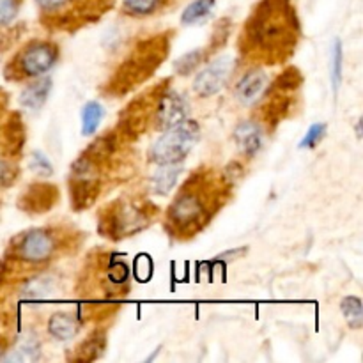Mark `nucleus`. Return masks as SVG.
Returning <instances> with one entry per match:
<instances>
[{
  "instance_id": "obj_1",
  "label": "nucleus",
  "mask_w": 363,
  "mask_h": 363,
  "mask_svg": "<svg viewBox=\"0 0 363 363\" xmlns=\"http://www.w3.org/2000/svg\"><path fill=\"white\" fill-rule=\"evenodd\" d=\"M298 20L289 0H262L243 30V52L282 60L298 41Z\"/></svg>"
},
{
  "instance_id": "obj_2",
  "label": "nucleus",
  "mask_w": 363,
  "mask_h": 363,
  "mask_svg": "<svg viewBox=\"0 0 363 363\" xmlns=\"http://www.w3.org/2000/svg\"><path fill=\"white\" fill-rule=\"evenodd\" d=\"M206 181L208 179L191 177L170 204L167 223L170 233L177 238L194 236L211 218L213 201H209V194L204 190Z\"/></svg>"
},
{
  "instance_id": "obj_3",
  "label": "nucleus",
  "mask_w": 363,
  "mask_h": 363,
  "mask_svg": "<svg viewBox=\"0 0 363 363\" xmlns=\"http://www.w3.org/2000/svg\"><path fill=\"white\" fill-rule=\"evenodd\" d=\"M167 53H169V43L163 35L142 43L138 50H135L133 55L121 66L116 77L112 78L113 91L124 92L144 80L147 74H151L158 67V64L165 59Z\"/></svg>"
},
{
  "instance_id": "obj_4",
  "label": "nucleus",
  "mask_w": 363,
  "mask_h": 363,
  "mask_svg": "<svg viewBox=\"0 0 363 363\" xmlns=\"http://www.w3.org/2000/svg\"><path fill=\"white\" fill-rule=\"evenodd\" d=\"M201 138V128L197 121L184 119L176 126L163 130L162 137L155 140L149 149V160L156 165L181 163Z\"/></svg>"
},
{
  "instance_id": "obj_5",
  "label": "nucleus",
  "mask_w": 363,
  "mask_h": 363,
  "mask_svg": "<svg viewBox=\"0 0 363 363\" xmlns=\"http://www.w3.org/2000/svg\"><path fill=\"white\" fill-rule=\"evenodd\" d=\"M149 206H140L137 202H121L112 206L106 211V218L101 220V230H105L106 238L123 240L140 233L149 223Z\"/></svg>"
},
{
  "instance_id": "obj_6",
  "label": "nucleus",
  "mask_w": 363,
  "mask_h": 363,
  "mask_svg": "<svg viewBox=\"0 0 363 363\" xmlns=\"http://www.w3.org/2000/svg\"><path fill=\"white\" fill-rule=\"evenodd\" d=\"M71 202L74 209H85L99 194V163L84 152L71 167L69 176Z\"/></svg>"
},
{
  "instance_id": "obj_7",
  "label": "nucleus",
  "mask_w": 363,
  "mask_h": 363,
  "mask_svg": "<svg viewBox=\"0 0 363 363\" xmlns=\"http://www.w3.org/2000/svg\"><path fill=\"white\" fill-rule=\"evenodd\" d=\"M59 59V48L52 41H30L14 59L18 77L38 78L48 73Z\"/></svg>"
},
{
  "instance_id": "obj_8",
  "label": "nucleus",
  "mask_w": 363,
  "mask_h": 363,
  "mask_svg": "<svg viewBox=\"0 0 363 363\" xmlns=\"http://www.w3.org/2000/svg\"><path fill=\"white\" fill-rule=\"evenodd\" d=\"M57 250L55 236L48 229H34L18 240L14 254L27 264H43L50 261Z\"/></svg>"
},
{
  "instance_id": "obj_9",
  "label": "nucleus",
  "mask_w": 363,
  "mask_h": 363,
  "mask_svg": "<svg viewBox=\"0 0 363 363\" xmlns=\"http://www.w3.org/2000/svg\"><path fill=\"white\" fill-rule=\"evenodd\" d=\"M234 59L230 55H223L209 62L201 73L195 77L194 80V91L195 94L201 98H211V96L218 94L225 84L229 82L230 74H233Z\"/></svg>"
},
{
  "instance_id": "obj_10",
  "label": "nucleus",
  "mask_w": 363,
  "mask_h": 363,
  "mask_svg": "<svg viewBox=\"0 0 363 363\" xmlns=\"http://www.w3.org/2000/svg\"><path fill=\"white\" fill-rule=\"evenodd\" d=\"M188 117V101L176 91H163L152 101V119L158 130H169Z\"/></svg>"
},
{
  "instance_id": "obj_11",
  "label": "nucleus",
  "mask_w": 363,
  "mask_h": 363,
  "mask_svg": "<svg viewBox=\"0 0 363 363\" xmlns=\"http://www.w3.org/2000/svg\"><path fill=\"white\" fill-rule=\"evenodd\" d=\"M234 142L241 155L247 158H255L264 147V131L261 124L254 121H243L234 130Z\"/></svg>"
},
{
  "instance_id": "obj_12",
  "label": "nucleus",
  "mask_w": 363,
  "mask_h": 363,
  "mask_svg": "<svg viewBox=\"0 0 363 363\" xmlns=\"http://www.w3.org/2000/svg\"><path fill=\"white\" fill-rule=\"evenodd\" d=\"M266 85H268V74H266V71L261 69V67H254V69H248L240 78V82L236 84V89H234V94H236V98L243 105H250L255 99L261 98Z\"/></svg>"
},
{
  "instance_id": "obj_13",
  "label": "nucleus",
  "mask_w": 363,
  "mask_h": 363,
  "mask_svg": "<svg viewBox=\"0 0 363 363\" xmlns=\"http://www.w3.org/2000/svg\"><path fill=\"white\" fill-rule=\"evenodd\" d=\"M52 78L50 77H38L27 85V87L21 91L20 96V103L21 106L28 110H38L45 105V101L48 99L50 92H52Z\"/></svg>"
},
{
  "instance_id": "obj_14",
  "label": "nucleus",
  "mask_w": 363,
  "mask_h": 363,
  "mask_svg": "<svg viewBox=\"0 0 363 363\" xmlns=\"http://www.w3.org/2000/svg\"><path fill=\"white\" fill-rule=\"evenodd\" d=\"M80 330L77 318L67 312H55L48 319V333L59 342H67L73 339Z\"/></svg>"
},
{
  "instance_id": "obj_15",
  "label": "nucleus",
  "mask_w": 363,
  "mask_h": 363,
  "mask_svg": "<svg viewBox=\"0 0 363 363\" xmlns=\"http://www.w3.org/2000/svg\"><path fill=\"white\" fill-rule=\"evenodd\" d=\"M160 169L151 177V191L156 195H167L179 179L183 167L181 163H169V165H158Z\"/></svg>"
},
{
  "instance_id": "obj_16",
  "label": "nucleus",
  "mask_w": 363,
  "mask_h": 363,
  "mask_svg": "<svg viewBox=\"0 0 363 363\" xmlns=\"http://www.w3.org/2000/svg\"><path fill=\"white\" fill-rule=\"evenodd\" d=\"M216 6V0H194L188 4L186 9L181 14V23L183 25H201L213 14Z\"/></svg>"
},
{
  "instance_id": "obj_17",
  "label": "nucleus",
  "mask_w": 363,
  "mask_h": 363,
  "mask_svg": "<svg viewBox=\"0 0 363 363\" xmlns=\"http://www.w3.org/2000/svg\"><path fill=\"white\" fill-rule=\"evenodd\" d=\"M106 347V339L103 332H94L77 347V360L92 362L103 354Z\"/></svg>"
},
{
  "instance_id": "obj_18",
  "label": "nucleus",
  "mask_w": 363,
  "mask_h": 363,
  "mask_svg": "<svg viewBox=\"0 0 363 363\" xmlns=\"http://www.w3.org/2000/svg\"><path fill=\"white\" fill-rule=\"evenodd\" d=\"M28 204H30V211H46L50 204H53L57 197V190L50 184H34L28 190Z\"/></svg>"
},
{
  "instance_id": "obj_19",
  "label": "nucleus",
  "mask_w": 363,
  "mask_h": 363,
  "mask_svg": "<svg viewBox=\"0 0 363 363\" xmlns=\"http://www.w3.org/2000/svg\"><path fill=\"white\" fill-rule=\"evenodd\" d=\"M103 116H105V108H103L101 103H85L84 108H82V135H85V137L94 135L99 128V123L103 121Z\"/></svg>"
},
{
  "instance_id": "obj_20",
  "label": "nucleus",
  "mask_w": 363,
  "mask_h": 363,
  "mask_svg": "<svg viewBox=\"0 0 363 363\" xmlns=\"http://www.w3.org/2000/svg\"><path fill=\"white\" fill-rule=\"evenodd\" d=\"M39 358V342L34 337H25L16 344L11 353L2 357V360L9 362H34Z\"/></svg>"
},
{
  "instance_id": "obj_21",
  "label": "nucleus",
  "mask_w": 363,
  "mask_h": 363,
  "mask_svg": "<svg viewBox=\"0 0 363 363\" xmlns=\"http://www.w3.org/2000/svg\"><path fill=\"white\" fill-rule=\"evenodd\" d=\"M342 62H344V50L340 39H333L332 50H330V78H332L333 92H339L340 84H342Z\"/></svg>"
},
{
  "instance_id": "obj_22",
  "label": "nucleus",
  "mask_w": 363,
  "mask_h": 363,
  "mask_svg": "<svg viewBox=\"0 0 363 363\" xmlns=\"http://www.w3.org/2000/svg\"><path fill=\"white\" fill-rule=\"evenodd\" d=\"M340 312L347 321V326L353 330H360L363 326V307L358 296H346L340 301Z\"/></svg>"
},
{
  "instance_id": "obj_23",
  "label": "nucleus",
  "mask_w": 363,
  "mask_h": 363,
  "mask_svg": "<svg viewBox=\"0 0 363 363\" xmlns=\"http://www.w3.org/2000/svg\"><path fill=\"white\" fill-rule=\"evenodd\" d=\"M163 0H123V11L130 16H149L155 13Z\"/></svg>"
},
{
  "instance_id": "obj_24",
  "label": "nucleus",
  "mask_w": 363,
  "mask_h": 363,
  "mask_svg": "<svg viewBox=\"0 0 363 363\" xmlns=\"http://www.w3.org/2000/svg\"><path fill=\"white\" fill-rule=\"evenodd\" d=\"M204 59H206V50H202V48L191 50V52L184 53L181 59L176 60V73L186 77V74L194 73V71L201 66L202 60Z\"/></svg>"
},
{
  "instance_id": "obj_25",
  "label": "nucleus",
  "mask_w": 363,
  "mask_h": 363,
  "mask_svg": "<svg viewBox=\"0 0 363 363\" xmlns=\"http://www.w3.org/2000/svg\"><path fill=\"white\" fill-rule=\"evenodd\" d=\"M53 291V282L48 277H41V279H34L27 284L25 287V296L27 298H45Z\"/></svg>"
},
{
  "instance_id": "obj_26",
  "label": "nucleus",
  "mask_w": 363,
  "mask_h": 363,
  "mask_svg": "<svg viewBox=\"0 0 363 363\" xmlns=\"http://www.w3.org/2000/svg\"><path fill=\"white\" fill-rule=\"evenodd\" d=\"M326 135V124L325 123H315L308 128V131L305 133V137L301 138L300 149H314L318 147L319 142L325 138Z\"/></svg>"
},
{
  "instance_id": "obj_27",
  "label": "nucleus",
  "mask_w": 363,
  "mask_h": 363,
  "mask_svg": "<svg viewBox=\"0 0 363 363\" xmlns=\"http://www.w3.org/2000/svg\"><path fill=\"white\" fill-rule=\"evenodd\" d=\"M30 169L38 172V176L48 177L53 174V165L48 160V156L43 151H32L30 155Z\"/></svg>"
},
{
  "instance_id": "obj_28",
  "label": "nucleus",
  "mask_w": 363,
  "mask_h": 363,
  "mask_svg": "<svg viewBox=\"0 0 363 363\" xmlns=\"http://www.w3.org/2000/svg\"><path fill=\"white\" fill-rule=\"evenodd\" d=\"M18 7H20L18 0H0V27L11 23L16 18Z\"/></svg>"
},
{
  "instance_id": "obj_29",
  "label": "nucleus",
  "mask_w": 363,
  "mask_h": 363,
  "mask_svg": "<svg viewBox=\"0 0 363 363\" xmlns=\"http://www.w3.org/2000/svg\"><path fill=\"white\" fill-rule=\"evenodd\" d=\"M71 0H35L38 7L45 13H55V11L64 9Z\"/></svg>"
},
{
  "instance_id": "obj_30",
  "label": "nucleus",
  "mask_w": 363,
  "mask_h": 363,
  "mask_svg": "<svg viewBox=\"0 0 363 363\" xmlns=\"http://www.w3.org/2000/svg\"><path fill=\"white\" fill-rule=\"evenodd\" d=\"M14 169L9 162L0 158V186H7L13 181Z\"/></svg>"
},
{
  "instance_id": "obj_31",
  "label": "nucleus",
  "mask_w": 363,
  "mask_h": 363,
  "mask_svg": "<svg viewBox=\"0 0 363 363\" xmlns=\"http://www.w3.org/2000/svg\"><path fill=\"white\" fill-rule=\"evenodd\" d=\"M357 135H358V138H362V119L358 121V126H357Z\"/></svg>"
},
{
  "instance_id": "obj_32",
  "label": "nucleus",
  "mask_w": 363,
  "mask_h": 363,
  "mask_svg": "<svg viewBox=\"0 0 363 363\" xmlns=\"http://www.w3.org/2000/svg\"><path fill=\"white\" fill-rule=\"evenodd\" d=\"M2 357H4V347L0 346V360H2Z\"/></svg>"
}]
</instances>
